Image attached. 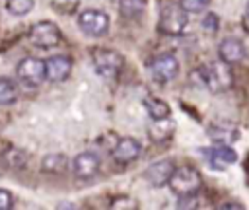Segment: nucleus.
Here are the masks:
<instances>
[{
  "label": "nucleus",
  "mask_w": 249,
  "mask_h": 210,
  "mask_svg": "<svg viewBox=\"0 0 249 210\" xmlns=\"http://www.w3.org/2000/svg\"><path fill=\"white\" fill-rule=\"evenodd\" d=\"M18 99V88L10 78H0V105H12Z\"/></svg>",
  "instance_id": "obj_20"
},
{
  "label": "nucleus",
  "mask_w": 249,
  "mask_h": 210,
  "mask_svg": "<svg viewBox=\"0 0 249 210\" xmlns=\"http://www.w3.org/2000/svg\"><path fill=\"white\" fill-rule=\"evenodd\" d=\"M218 54H220V58H222L224 62L235 64V62H239V60L245 56V47H243V43H241L239 39L230 37V39H224V41L220 43Z\"/></svg>",
  "instance_id": "obj_14"
},
{
  "label": "nucleus",
  "mask_w": 249,
  "mask_h": 210,
  "mask_svg": "<svg viewBox=\"0 0 249 210\" xmlns=\"http://www.w3.org/2000/svg\"><path fill=\"white\" fill-rule=\"evenodd\" d=\"M175 130V122L167 117V119H152V124L148 126V136L154 140V142H163V140H169L171 134Z\"/></svg>",
  "instance_id": "obj_15"
},
{
  "label": "nucleus",
  "mask_w": 249,
  "mask_h": 210,
  "mask_svg": "<svg viewBox=\"0 0 249 210\" xmlns=\"http://www.w3.org/2000/svg\"><path fill=\"white\" fill-rule=\"evenodd\" d=\"M14 206V196L10 191L0 189V210H10Z\"/></svg>",
  "instance_id": "obj_25"
},
{
  "label": "nucleus",
  "mask_w": 249,
  "mask_h": 210,
  "mask_svg": "<svg viewBox=\"0 0 249 210\" xmlns=\"http://www.w3.org/2000/svg\"><path fill=\"white\" fill-rule=\"evenodd\" d=\"M45 68H47V80L49 82H64L70 76L72 70V60L66 54H54L51 58L45 60Z\"/></svg>",
  "instance_id": "obj_12"
},
{
  "label": "nucleus",
  "mask_w": 249,
  "mask_h": 210,
  "mask_svg": "<svg viewBox=\"0 0 249 210\" xmlns=\"http://www.w3.org/2000/svg\"><path fill=\"white\" fill-rule=\"evenodd\" d=\"M222 208H243V204L241 202H224Z\"/></svg>",
  "instance_id": "obj_28"
},
{
  "label": "nucleus",
  "mask_w": 249,
  "mask_h": 210,
  "mask_svg": "<svg viewBox=\"0 0 249 210\" xmlns=\"http://www.w3.org/2000/svg\"><path fill=\"white\" fill-rule=\"evenodd\" d=\"M78 25L89 37H103L107 33V29H109V16L105 12H101V10L89 8V10L80 12Z\"/></svg>",
  "instance_id": "obj_7"
},
{
  "label": "nucleus",
  "mask_w": 249,
  "mask_h": 210,
  "mask_svg": "<svg viewBox=\"0 0 249 210\" xmlns=\"http://www.w3.org/2000/svg\"><path fill=\"white\" fill-rule=\"evenodd\" d=\"M72 171L80 179H91L99 171V158L93 152H82L72 159Z\"/></svg>",
  "instance_id": "obj_11"
},
{
  "label": "nucleus",
  "mask_w": 249,
  "mask_h": 210,
  "mask_svg": "<svg viewBox=\"0 0 249 210\" xmlns=\"http://www.w3.org/2000/svg\"><path fill=\"white\" fill-rule=\"evenodd\" d=\"M148 70H150V74H152V78L156 82L165 84V82H171L179 74V60L171 52L156 54L148 62Z\"/></svg>",
  "instance_id": "obj_6"
},
{
  "label": "nucleus",
  "mask_w": 249,
  "mask_h": 210,
  "mask_svg": "<svg viewBox=\"0 0 249 210\" xmlns=\"http://www.w3.org/2000/svg\"><path fill=\"white\" fill-rule=\"evenodd\" d=\"M6 8L14 16H25L33 8V0H6Z\"/></svg>",
  "instance_id": "obj_21"
},
{
  "label": "nucleus",
  "mask_w": 249,
  "mask_h": 210,
  "mask_svg": "<svg viewBox=\"0 0 249 210\" xmlns=\"http://www.w3.org/2000/svg\"><path fill=\"white\" fill-rule=\"evenodd\" d=\"M241 25H243V29L249 33V2H247V6H245V12H243V18H241Z\"/></svg>",
  "instance_id": "obj_27"
},
{
  "label": "nucleus",
  "mask_w": 249,
  "mask_h": 210,
  "mask_svg": "<svg viewBox=\"0 0 249 210\" xmlns=\"http://www.w3.org/2000/svg\"><path fill=\"white\" fill-rule=\"evenodd\" d=\"M187 14H189V12L183 10L179 4H169V6H165V8L161 10V14H160V19H158V29H160V33L171 35V37L181 35V33L185 31V27H187V21H189Z\"/></svg>",
  "instance_id": "obj_3"
},
{
  "label": "nucleus",
  "mask_w": 249,
  "mask_h": 210,
  "mask_svg": "<svg viewBox=\"0 0 249 210\" xmlns=\"http://www.w3.org/2000/svg\"><path fill=\"white\" fill-rule=\"evenodd\" d=\"M68 167V159L62 154H51L43 159V171L47 173H62Z\"/></svg>",
  "instance_id": "obj_18"
},
{
  "label": "nucleus",
  "mask_w": 249,
  "mask_h": 210,
  "mask_svg": "<svg viewBox=\"0 0 249 210\" xmlns=\"http://www.w3.org/2000/svg\"><path fill=\"white\" fill-rule=\"evenodd\" d=\"M144 107H146L148 115H150L154 121H156V119H167V117H171V107H169L163 99H160V97H156V95L144 97Z\"/></svg>",
  "instance_id": "obj_16"
},
{
  "label": "nucleus",
  "mask_w": 249,
  "mask_h": 210,
  "mask_svg": "<svg viewBox=\"0 0 249 210\" xmlns=\"http://www.w3.org/2000/svg\"><path fill=\"white\" fill-rule=\"evenodd\" d=\"M175 171V165L171 159H160V161H154L146 171H144V177L148 179L150 185L154 187H163L169 183L171 175Z\"/></svg>",
  "instance_id": "obj_13"
},
{
  "label": "nucleus",
  "mask_w": 249,
  "mask_h": 210,
  "mask_svg": "<svg viewBox=\"0 0 249 210\" xmlns=\"http://www.w3.org/2000/svg\"><path fill=\"white\" fill-rule=\"evenodd\" d=\"M140 154H142L140 142H138L136 138H130V136L121 138V140L115 144L113 152H111L113 159H115L117 163H121V165H126V163L136 161V159L140 158Z\"/></svg>",
  "instance_id": "obj_9"
},
{
  "label": "nucleus",
  "mask_w": 249,
  "mask_h": 210,
  "mask_svg": "<svg viewBox=\"0 0 249 210\" xmlns=\"http://www.w3.org/2000/svg\"><path fill=\"white\" fill-rule=\"evenodd\" d=\"M200 150L214 169H226L230 163L237 161V154L235 150L230 148V144H216L212 148H200Z\"/></svg>",
  "instance_id": "obj_10"
},
{
  "label": "nucleus",
  "mask_w": 249,
  "mask_h": 210,
  "mask_svg": "<svg viewBox=\"0 0 249 210\" xmlns=\"http://www.w3.org/2000/svg\"><path fill=\"white\" fill-rule=\"evenodd\" d=\"M144 8H146V0H121V14L128 19L140 18Z\"/></svg>",
  "instance_id": "obj_19"
},
{
  "label": "nucleus",
  "mask_w": 249,
  "mask_h": 210,
  "mask_svg": "<svg viewBox=\"0 0 249 210\" xmlns=\"http://www.w3.org/2000/svg\"><path fill=\"white\" fill-rule=\"evenodd\" d=\"M91 60H93L95 72L103 78H115L121 72L123 62H124L121 52H117L113 49H93Z\"/></svg>",
  "instance_id": "obj_4"
},
{
  "label": "nucleus",
  "mask_w": 249,
  "mask_h": 210,
  "mask_svg": "<svg viewBox=\"0 0 249 210\" xmlns=\"http://www.w3.org/2000/svg\"><path fill=\"white\" fill-rule=\"evenodd\" d=\"M179 6L189 14H200L210 6V0H179Z\"/></svg>",
  "instance_id": "obj_22"
},
{
  "label": "nucleus",
  "mask_w": 249,
  "mask_h": 210,
  "mask_svg": "<svg viewBox=\"0 0 249 210\" xmlns=\"http://www.w3.org/2000/svg\"><path fill=\"white\" fill-rule=\"evenodd\" d=\"M16 72H18V78L27 86H39L43 80H47L45 60H41L37 56H27V58L19 60Z\"/></svg>",
  "instance_id": "obj_8"
},
{
  "label": "nucleus",
  "mask_w": 249,
  "mask_h": 210,
  "mask_svg": "<svg viewBox=\"0 0 249 210\" xmlns=\"http://www.w3.org/2000/svg\"><path fill=\"white\" fill-rule=\"evenodd\" d=\"M196 74L200 78V84L210 93H224V91L231 89V86H233V72H231L230 64L224 62L222 58L200 66L196 70Z\"/></svg>",
  "instance_id": "obj_1"
},
{
  "label": "nucleus",
  "mask_w": 249,
  "mask_h": 210,
  "mask_svg": "<svg viewBox=\"0 0 249 210\" xmlns=\"http://www.w3.org/2000/svg\"><path fill=\"white\" fill-rule=\"evenodd\" d=\"M208 136L212 138L214 144H231V142L237 140V128L222 126V124H212L208 128Z\"/></svg>",
  "instance_id": "obj_17"
},
{
  "label": "nucleus",
  "mask_w": 249,
  "mask_h": 210,
  "mask_svg": "<svg viewBox=\"0 0 249 210\" xmlns=\"http://www.w3.org/2000/svg\"><path fill=\"white\" fill-rule=\"evenodd\" d=\"M167 185H169L171 192L177 194L179 198L193 196L202 187V175L195 167L181 165V167H175V171H173V175H171V179H169Z\"/></svg>",
  "instance_id": "obj_2"
},
{
  "label": "nucleus",
  "mask_w": 249,
  "mask_h": 210,
  "mask_svg": "<svg viewBox=\"0 0 249 210\" xmlns=\"http://www.w3.org/2000/svg\"><path fill=\"white\" fill-rule=\"evenodd\" d=\"M51 4H53V8H54L56 12H60V14H72V12L78 8L80 0H51Z\"/></svg>",
  "instance_id": "obj_24"
},
{
  "label": "nucleus",
  "mask_w": 249,
  "mask_h": 210,
  "mask_svg": "<svg viewBox=\"0 0 249 210\" xmlns=\"http://www.w3.org/2000/svg\"><path fill=\"white\" fill-rule=\"evenodd\" d=\"M29 41L35 45V47H41V49H51L54 45H58L62 33L58 29L56 23L49 21V19H43V21H37L29 27V33H27Z\"/></svg>",
  "instance_id": "obj_5"
},
{
  "label": "nucleus",
  "mask_w": 249,
  "mask_h": 210,
  "mask_svg": "<svg viewBox=\"0 0 249 210\" xmlns=\"http://www.w3.org/2000/svg\"><path fill=\"white\" fill-rule=\"evenodd\" d=\"M109 206H111V208H117V210H132V208H138V202H136L132 196L121 194V196H115Z\"/></svg>",
  "instance_id": "obj_23"
},
{
  "label": "nucleus",
  "mask_w": 249,
  "mask_h": 210,
  "mask_svg": "<svg viewBox=\"0 0 249 210\" xmlns=\"http://www.w3.org/2000/svg\"><path fill=\"white\" fill-rule=\"evenodd\" d=\"M216 23H218V18H216V14H212V12H210V14L204 18V29L214 33V31L218 29V25H216Z\"/></svg>",
  "instance_id": "obj_26"
}]
</instances>
